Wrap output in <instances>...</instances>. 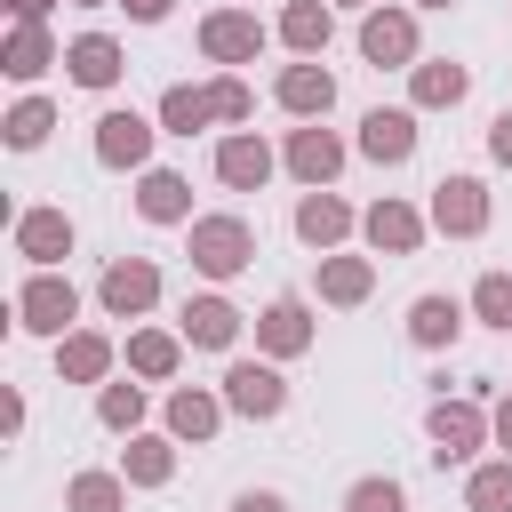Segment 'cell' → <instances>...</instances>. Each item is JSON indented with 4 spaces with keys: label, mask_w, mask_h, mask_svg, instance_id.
I'll list each match as a JSON object with an SVG mask.
<instances>
[{
    "label": "cell",
    "mask_w": 512,
    "mask_h": 512,
    "mask_svg": "<svg viewBox=\"0 0 512 512\" xmlns=\"http://www.w3.org/2000/svg\"><path fill=\"white\" fill-rule=\"evenodd\" d=\"M248 256H256V232H248L240 216H192V264H200L208 280H232Z\"/></svg>",
    "instance_id": "obj_1"
},
{
    "label": "cell",
    "mask_w": 512,
    "mask_h": 512,
    "mask_svg": "<svg viewBox=\"0 0 512 512\" xmlns=\"http://www.w3.org/2000/svg\"><path fill=\"white\" fill-rule=\"evenodd\" d=\"M424 424H432V456H440V464H464V456H472V448H480V440L496 432V424H488V416H480L472 400H440V408H432Z\"/></svg>",
    "instance_id": "obj_2"
},
{
    "label": "cell",
    "mask_w": 512,
    "mask_h": 512,
    "mask_svg": "<svg viewBox=\"0 0 512 512\" xmlns=\"http://www.w3.org/2000/svg\"><path fill=\"white\" fill-rule=\"evenodd\" d=\"M432 224L456 232V240H472V232L488 224V192H480V176H440V184H432Z\"/></svg>",
    "instance_id": "obj_3"
},
{
    "label": "cell",
    "mask_w": 512,
    "mask_h": 512,
    "mask_svg": "<svg viewBox=\"0 0 512 512\" xmlns=\"http://www.w3.org/2000/svg\"><path fill=\"white\" fill-rule=\"evenodd\" d=\"M16 312H24V328H32V336H64V320L80 312V296H72V280L32 272V280H24V296H16Z\"/></svg>",
    "instance_id": "obj_4"
},
{
    "label": "cell",
    "mask_w": 512,
    "mask_h": 512,
    "mask_svg": "<svg viewBox=\"0 0 512 512\" xmlns=\"http://www.w3.org/2000/svg\"><path fill=\"white\" fill-rule=\"evenodd\" d=\"M360 56L384 72V64H408L416 56V16L408 8H376L368 24H360Z\"/></svg>",
    "instance_id": "obj_5"
},
{
    "label": "cell",
    "mask_w": 512,
    "mask_h": 512,
    "mask_svg": "<svg viewBox=\"0 0 512 512\" xmlns=\"http://www.w3.org/2000/svg\"><path fill=\"white\" fill-rule=\"evenodd\" d=\"M200 48H208L216 64H248V56L264 48V24H256V16H240V8H216V16L200 24Z\"/></svg>",
    "instance_id": "obj_6"
},
{
    "label": "cell",
    "mask_w": 512,
    "mask_h": 512,
    "mask_svg": "<svg viewBox=\"0 0 512 512\" xmlns=\"http://www.w3.org/2000/svg\"><path fill=\"white\" fill-rule=\"evenodd\" d=\"M280 400H288V384H280L272 368L232 360V376H224V408H240V416H280Z\"/></svg>",
    "instance_id": "obj_7"
},
{
    "label": "cell",
    "mask_w": 512,
    "mask_h": 512,
    "mask_svg": "<svg viewBox=\"0 0 512 512\" xmlns=\"http://www.w3.org/2000/svg\"><path fill=\"white\" fill-rule=\"evenodd\" d=\"M144 152H152V128L136 112H104L96 120V160L104 168H144Z\"/></svg>",
    "instance_id": "obj_8"
},
{
    "label": "cell",
    "mask_w": 512,
    "mask_h": 512,
    "mask_svg": "<svg viewBox=\"0 0 512 512\" xmlns=\"http://www.w3.org/2000/svg\"><path fill=\"white\" fill-rule=\"evenodd\" d=\"M16 248H24L32 264L72 256V216H64V208H24V216H16Z\"/></svg>",
    "instance_id": "obj_9"
},
{
    "label": "cell",
    "mask_w": 512,
    "mask_h": 512,
    "mask_svg": "<svg viewBox=\"0 0 512 512\" xmlns=\"http://www.w3.org/2000/svg\"><path fill=\"white\" fill-rule=\"evenodd\" d=\"M96 296H104V312H120V320H128V312H144V304L160 296V272H152L144 256H120V264L104 272V288H96Z\"/></svg>",
    "instance_id": "obj_10"
},
{
    "label": "cell",
    "mask_w": 512,
    "mask_h": 512,
    "mask_svg": "<svg viewBox=\"0 0 512 512\" xmlns=\"http://www.w3.org/2000/svg\"><path fill=\"white\" fill-rule=\"evenodd\" d=\"M360 152L384 160V168H400V160L416 152V120H408V112H368V120H360Z\"/></svg>",
    "instance_id": "obj_11"
},
{
    "label": "cell",
    "mask_w": 512,
    "mask_h": 512,
    "mask_svg": "<svg viewBox=\"0 0 512 512\" xmlns=\"http://www.w3.org/2000/svg\"><path fill=\"white\" fill-rule=\"evenodd\" d=\"M288 168H296L304 184H328V176L344 168V144H336L328 128H296V136H288Z\"/></svg>",
    "instance_id": "obj_12"
},
{
    "label": "cell",
    "mask_w": 512,
    "mask_h": 512,
    "mask_svg": "<svg viewBox=\"0 0 512 512\" xmlns=\"http://www.w3.org/2000/svg\"><path fill=\"white\" fill-rule=\"evenodd\" d=\"M216 176H224L232 192H256V184L272 176V152H264L256 136H224V144H216Z\"/></svg>",
    "instance_id": "obj_13"
},
{
    "label": "cell",
    "mask_w": 512,
    "mask_h": 512,
    "mask_svg": "<svg viewBox=\"0 0 512 512\" xmlns=\"http://www.w3.org/2000/svg\"><path fill=\"white\" fill-rule=\"evenodd\" d=\"M184 336H192L200 352H224V344L240 336V312H232L224 296H192V304H184Z\"/></svg>",
    "instance_id": "obj_14"
},
{
    "label": "cell",
    "mask_w": 512,
    "mask_h": 512,
    "mask_svg": "<svg viewBox=\"0 0 512 512\" xmlns=\"http://www.w3.org/2000/svg\"><path fill=\"white\" fill-rule=\"evenodd\" d=\"M256 344H264V352H280V360H288V352H304V344H312V320H304V304H296V296L264 304V320H256Z\"/></svg>",
    "instance_id": "obj_15"
},
{
    "label": "cell",
    "mask_w": 512,
    "mask_h": 512,
    "mask_svg": "<svg viewBox=\"0 0 512 512\" xmlns=\"http://www.w3.org/2000/svg\"><path fill=\"white\" fill-rule=\"evenodd\" d=\"M64 64H72L80 88H112V80H120V48H112L104 32H80V40L64 48Z\"/></svg>",
    "instance_id": "obj_16"
},
{
    "label": "cell",
    "mask_w": 512,
    "mask_h": 512,
    "mask_svg": "<svg viewBox=\"0 0 512 512\" xmlns=\"http://www.w3.org/2000/svg\"><path fill=\"white\" fill-rule=\"evenodd\" d=\"M368 240L392 248V256H408V248L424 240V216H416L408 200H376V208H368Z\"/></svg>",
    "instance_id": "obj_17"
},
{
    "label": "cell",
    "mask_w": 512,
    "mask_h": 512,
    "mask_svg": "<svg viewBox=\"0 0 512 512\" xmlns=\"http://www.w3.org/2000/svg\"><path fill=\"white\" fill-rule=\"evenodd\" d=\"M280 104L312 120V112H328V104H336V80H328L320 64H288V72H280Z\"/></svg>",
    "instance_id": "obj_18"
},
{
    "label": "cell",
    "mask_w": 512,
    "mask_h": 512,
    "mask_svg": "<svg viewBox=\"0 0 512 512\" xmlns=\"http://www.w3.org/2000/svg\"><path fill=\"white\" fill-rule=\"evenodd\" d=\"M136 208H144L152 224H184V216H192V184H184V176H168V168H152V176H144V192H136Z\"/></svg>",
    "instance_id": "obj_19"
},
{
    "label": "cell",
    "mask_w": 512,
    "mask_h": 512,
    "mask_svg": "<svg viewBox=\"0 0 512 512\" xmlns=\"http://www.w3.org/2000/svg\"><path fill=\"white\" fill-rule=\"evenodd\" d=\"M296 232H304L312 248H328V240H344V232H352V208H344L336 192H320V184H312V200L296 208Z\"/></svg>",
    "instance_id": "obj_20"
},
{
    "label": "cell",
    "mask_w": 512,
    "mask_h": 512,
    "mask_svg": "<svg viewBox=\"0 0 512 512\" xmlns=\"http://www.w3.org/2000/svg\"><path fill=\"white\" fill-rule=\"evenodd\" d=\"M456 328H464V312H456L448 296H416V312H408V336H416V344L440 352V344H456Z\"/></svg>",
    "instance_id": "obj_21"
},
{
    "label": "cell",
    "mask_w": 512,
    "mask_h": 512,
    "mask_svg": "<svg viewBox=\"0 0 512 512\" xmlns=\"http://www.w3.org/2000/svg\"><path fill=\"white\" fill-rule=\"evenodd\" d=\"M0 64H8L16 80H40V72L56 64V48H48V32H40V24H16V32H8V56H0Z\"/></svg>",
    "instance_id": "obj_22"
},
{
    "label": "cell",
    "mask_w": 512,
    "mask_h": 512,
    "mask_svg": "<svg viewBox=\"0 0 512 512\" xmlns=\"http://www.w3.org/2000/svg\"><path fill=\"white\" fill-rule=\"evenodd\" d=\"M208 120H216L208 88H168V96H160V128H168V136H192V128H208Z\"/></svg>",
    "instance_id": "obj_23"
},
{
    "label": "cell",
    "mask_w": 512,
    "mask_h": 512,
    "mask_svg": "<svg viewBox=\"0 0 512 512\" xmlns=\"http://www.w3.org/2000/svg\"><path fill=\"white\" fill-rule=\"evenodd\" d=\"M368 280H376L368 256H328V264H320V296H328V304H360Z\"/></svg>",
    "instance_id": "obj_24"
},
{
    "label": "cell",
    "mask_w": 512,
    "mask_h": 512,
    "mask_svg": "<svg viewBox=\"0 0 512 512\" xmlns=\"http://www.w3.org/2000/svg\"><path fill=\"white\" fill-rule=\"evenodd\" d=\"M56 368H64L72 384H96V376L112 368V344H104V336H64V344H56Z\"/></svg>",
    "instance_id": "obj_25"
},
{
    "label": "cell",
    "mask_w": 512,
    "mask_h": 512,
    "mask_svg": "<svg viewBox=\"0 0 512 512\" xmlns=\"http://www.w3.org/2000/svg\"><path fill=\"white\" fill-rule=\"evenodd\" d=\"M216 416H224V408H216L208 392H192V384L168 400V432H176V440H208V432H216Z\"/></svg>",
    "instance_id": "obj_26"
},
{
    "label": "cell",
    "mask_w": 512,
    "mask_h": 512,
    "mask_svg": "<svg viewBox=\"0 0 512 512\" xmlns=\"http://www.w3.org/2000/svg\"><path fill=\"white\" fill-rule=\"evenodd\" d=\"M464 504H472V512H512V456H504V464H480V472L464 480Z\"/></svg>",
    "instance_id": "obj_27"
},
{
    "label": "cell",
    "mask_w": 512,
    "mask_h": 512,
    "mask_svg": "<svg viewBox=\"0 0 512 512\" xmlns=\"http://www.w3.org/2000/svg\"><path fill=\"white\" fill-rule=\"evenodd\" d=\"M280 40H288V48H304V56H312V48H328V8H320V0H296V8L280 16Z\"/></svg>",
    "instance_id": "obj_28"
},
{
    "label": "cell",
    "mask_w": 512,
    "mask_h": 512,
    "mask_svg": "<svg viewBox=\"0 0 512 512\" xmlns=\"http://www.w3.org/2000/svg\"><path fill=\"white\" fill-rule=\"evenodd\" d=\"M464 88H472L464 64H416V104H456Z\"/></svg>",
    "instance_id": "obj_29"
},
{
    "label": "cell",
    "mask_w": 512,
    "mask_h": 512,
    "mask_svg": "<svg viewBox=\"0 0 512 512\" xmlns=\"http://www.w3.org/2000/svg\"><path fill=\"white\" fill-rule=\"evenodd\" d=\"M168 472H176V448L168 440H128V480L136 488H160Z\"/></svg>",
    "instance_id": "obj_30"
},
{
    "label": "cell",
    "mask_w": 512,
    "mask_h": 512,
    "mask_svg": "<svg viewBox=\"0 0 512 512\" xmlns=\"http://www.w3.org/2000/svg\"><path fill=\"white\" fill-rule=\"evenodd\" d=\"M128 368H136V376H168V368H176V336H160V328L128 336Z\"/></svg>",
    "instance_id": "obj_31"
},
{
    "label": "cell",
    "mask_w": 512,
    "mask_h": 512,
    "mask_svg": "<svg viewBox=\"0 0 512 512\" xmlns=\"http://www.w3.org/2000/svg\"><path fill=\"white\" fill-rule=\"evenodd\" d=\"M472 312H480L488 328H512V272H480V288H472Z\"/></svg>",
    "instance_id": "obj_32"
},
{
    "label": "cell",
    "mask_w": 512,
    "mask_h": 512,
    "mask_svg": "<svg viewBox=\"0 0 512 512\" xmlns=\"http://www.w3.org/2000/svg\"><path fill=\"white\" fill-rule=\"evenodd\" d=\"M48 128H56V112H48V104H40V96H24V104H16V112H8V144H16V152H32V144H40V136H48Z\"/></svg>",
    "instance_id": "obj_33"
},
{
    "label": "cell",
    "mask_w": 512,
    "mask_h": 512,
    "mask_svg": "<svg viewBox=\"0 0 512 512\" xmlns=\"http://www.w3.org/2000/svg\"><path fill=\"white\" fill-rule=\"evenodd\" d=\"M72 512H120V480L112 472H80L72 480Z\"/></svg>",
    "instance_id": "obj_34"
},
{
    "label": "cell",
    "mask_w": 512,
    "mask_h": 512,
    "mask_svg": "<svg viewBox=\"0 0 512 512\" xmlns=\"http://www.w3.org/2000/svg\"><path fill=\"white\" fill-rule=\"evenodd\" d=\"M96 416H104L112 432H128V424L144 416V392H136V384H104V400H96Z\"/></svg>",
    "instance_id": "obj_35"
},
{
    "label": "cell",
    "mask_w": 512,
    "mask_h": 512,
    "mask_svg": "<svg viewBox=\"0 0 512 512\" xmlns=\"http://www.w3.org/2000/svg\"><path fill=\"white\" fill-rule=\"evenodd\" d=\"M344 512H408V496H400L392 480H360V488L344 496Z\"/></svg>",
    "instance_id": "obj_36"
},
{
    "label": "cell",
    "mask_w": 512,
    "mask_h": 512,
    "mask_svg": "<svg viewBox=\"0 0 512 512\" xmlns=\"http://www.w3.org/2000/svg\"><path fill=\"white\" fill-rule=\"evenodd\" d=\"M208 104H216V120H248V112H256L248 80H216V88H208Z\"/></svg>",
    "instance_id": "obj_37"
},
{
    "label": "cell",
    "mask_w": 512,
    "mask_h": 512,
    "mask_svg": "<svg viewBox=\"0 0 512 512\" xmlns=\"http://www.w3.org/2000/svg\"><path fill=\"white\" fill-rule=\"evenodd\" d=\"M488 152L512 168V112H496V120H488Z\"/></svg>",
    "instance_id": "obj_38"
},
{
    "label": "cell",
    "mask_w": 512,
    "mask_h": 512,
    "mask_svg": "<svg viewBox=\"0 0 512 512\" xmlns=\"http://www.w3.org/2000/svg\"><path fill=\"white\" fill-rule=\"evenodd\" d=\"M232 512H288V504H280V496H272V488H248V496H240V504H232Z\"/></svg>",
    "instance_id": "obj_39"
},
{
    "label": "cell",
    "mask_w": 512,
    "mask_h": 512,
    "mask_svg": "<svg viewBox=\"0 0 512 512\" xmlns=\"http://www.w3.org/2000/svg\"><path fill=\"white\" fill-rule=\"evenodd\" d=\"M120 8H128L136 24H160V16H168V0H120Z\"/></svg>",
    "instance_id": "obj_40"
},
{
    "label": "cell",
    "mask_w": 512,
    "mask_h": 512,
    "mask_svg": "<svg viewBox=\"0 0 512 512\" xmlns=\"http://www.w3.org/2000/svg\"><path fill=\"white\" fill-rule=\"evenodd\" d=\"M8 8H16V24H40L48 16V0H8Z\"/></svg>",
    "instance_id": "obj_41"
},
{
    "label": "cell",
    "mask_w": 512,
    "mask_h": 512,
    "mask_svg": "<svg viewBox=\"0 0 512 512\" xmlns=\"http://www.w3.org/2000/svg\"><path fill=\"white\" fill-rule=\"evenodd\" d=\"M488 424H496V440L512 448V400H496V416H488Z\"/></svg>",
    "instance_id": "obj_42"
},
{
    "label": "cell",
    "mask_w": 512,
    "mask_h": 512,
    "mask_svg": "<svg viewBox=\"0 0 512 512\" xmlns=\"http://www.w3.org/2000/svg\"><path fill=\"white\" fill-rule=\"evenodd\" d=\"M416 8H448V0H416Z\"/></svg>",
    "instance_id": "obj_43"
}]
</instances>
